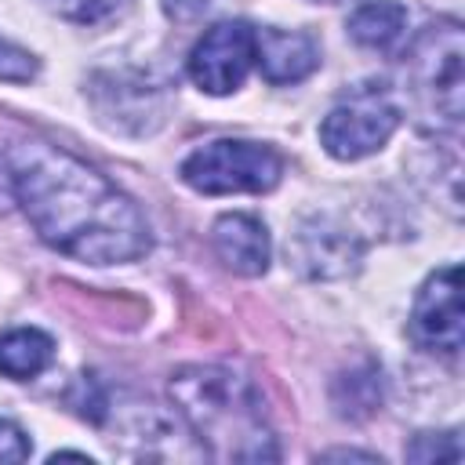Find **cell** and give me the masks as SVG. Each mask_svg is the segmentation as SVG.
Segmentation results:
<instances>
[{"mask_svg":"<svg viewBox=\"0 0 465 465\" xmlns=\"http://www.w3.org/2000/svg\"><path fill=\"white\" fill-rule=\"evenodd\" d=\"M254 62L269 84H298L320 65V47L309 33L254 29Z\"/></svg>","mask_w":465,"mask_h":465,"instance_id":"cell-9","label":"cell"},{"mask_svg":"<svg viewBox=\"0 0 465 465\" xmlns=\"http://www.w3.org/2000/svg\"><path fill=\"white\" fill-rule=\"evenodd\" d=\"M163 7H167V15H171V18L189 22V18H196V15H203V11H207V0H163Z\"/></svg>","mask_w":465,"mask_h":465,"instance_id":"cell-17","label":"cell"},{"mask_svg":"<svg viewBox=\"0 0 465 465\" xmlns=\"http://www.w3.org/2000/svg\"><path fill=\"white\" fill-rule=\"evenodd\" d=\"M58 7V15L73 18V22H102L113 11H120L127 0H51Z\"/></svg>","mask_w":465,"mask_h":465,"instance_id":"cell-15","label":"cell"},{"mask_svg":"<svg viewBox=\"0 0 465 465\" xmlns=\"http://www.w3.org/2000/svg\"><path fill=\"white\" fill-rule=\"evenodd\" d=\"M403 33H407V7L396 0H367L349 18V36L371 51H389Z\"/></svg>","mask_w":465,"mask_h":465,"instance_id":"cell-12","label":"cell"},{"mask_svg":"<svg viewBox=\"0 0 465 465\" xmlns=\"http://www.w3.org/2000/svg\"><path fill=\"white\" fill-rule=\"evenodd\" d=\"M283 174L280 156L269 145L243 138H218L182 160V182L203 196L225 193H269Z\"/></svg>","mask_w":465,"mask_h":465,"instance_id":"cell-4","label":"cell"},{"mask_svg":"<svg viewBox=\"0 0 465 465\" xmlns=\"http://www.w3.org/2000/svg\"><path fill=\"white\" fill-rule=\"evenodd\" d=\"M294 262L309 276H323V280L345 276L360 262V243L345 229H334L327 222H312V225H302L298 240H294Z\"/></svg>","mask_w":465,"mask_h":465,"instance_id":"cell-10","label":"cell"},{"mask_svg":"<svg viewBox=\"0 0 465 465\" xmlns=\"http://www.w3.org/2000/svg\"><path fill=\"white\" fill-rule=\"evenodd\" d=\"M211 247L236 276H262L269 269V232L254 214H222L211 229Z\"/></svg>","mask_w":465,"mask_h":465,"instance_id":"cell-8","label":"cell"},{"mask_svg":"<svg viewBox=\"0 0 465 465\" xmlns=\"http://www.w3.org/2000/svg\"><path fill=\"white\" fill-rule=\"evenodd\" d=\"M411 334L429 352H443V356L461 352V269L458 265H447L421 283L411 312Z\"/></svg>","mask_w":465,"mask_h":465,"instance_id":"cell-7","label":"cell"},{"mask_svg":"<svg viewBox=\"0 0 465 465\" xmlns=\"http://www.w3.org/2000/svg\"><path fill=\"white\" fill-rule=\"evenodd\" d=\"M400 127V109L381 84H360L323 120L320 142L334 160H360L378 153Z\"/></svg>","mask_w":465,"mask_h":465,"instance_id":"cell-5","label":"cell"},{"mask_svg":"<svg viewBox=\"0 0 465 465\" xmlns=\"http://www.w3.org/2000/svg\"><path fill=\"white\" fill-rule=\"evenodd\" d=\"M54 360V341L36 327H15L0 334V374L25 381L47 371Z\"/></svg>","mask_w":465,"mask_h":465,"instance_id":"cell-11","label":"cell"},{"mask_svg":"<svg viewBox=\"0 0 465 465\" xmlns=\"http://www.w3.org/2000/svg\"><path fill=\"white\" fill-rule=\"evenodd\" d=\"M36 58L25 51V47H18V44H11V40H4L0 36V80H7V84H29L33 76H36Z\"/></svg>","mask_w":465,"mask_h":465,"instance_id":"cell-14","label":"cell"},{"mask_svg":"<svg viewBox=\"0 0 465 465\" xmlns=\"http://www.w3.org/2000/svg\"><path fill=\"white\" fill-rule=\"evenodd\" d=\"M171 400L214 461L280 458L262 389L247 374L218 363H189L171 374Z\"/></svg>","mask_w":465,"mask_h":465,"instance_id":"cell-2","label":"cell"},{"mask_svg":"<svg viewBox=\"0 0 465 465\" xmlns=\"http://www.w3.org/2000/svg\"><path fill=\"white\" fill-rule=\"evenodd\" d=\"M251 65H254V29L247 22L211 25L189 54V76L207 94L236 91L247 80Z\"/></svg>","mask_w":465,"mask_h":465,"instance_id":"cell-6","label":"cell"},{"mask_svg":"<svg viewBox=\"0 0 465 465\" xmlns=\"http://www.w3.org/2000/svg\"><path fill=\"white\" fill-rule=\"evenodd\" d=\"M25 458H29V436L15 421L0 418V465L25 461Z\"/></svg>","mask_w":465,"mask_h":465,"instance_id":"cell-16","label":"cell"},{"mask_svg":"<svg viewBox=\"0 0 465 465\" xmlns=\"http://www.w3.org/2000/svg\"><path fill=\"white\" fill-rule=\"evenodd\" d=\"M7 185L33 222L36 236L91 265L134 262L149 251V222L138 203L102 171L51 142H18L7 149Z\"/></svg>","mask_w":465,"mask_h":465,"instance_id":"cell-1","label":"cell"},{"mask_svg":"<svg viewBox=\"0 0 465 465\" xmlns=\"http://www.w3.org/2000/svg\"><path fill=\"white\" fill-rule=\"evenodd\" d=\"M323 458H367V461H378L374 454H356V450H327Z\"/></svg>","mask_w":465,"mask_h":465,"instance_id":"cell-18","label":"cell"},{"mask_svg":"<svg viewBox=\"0 0 465 465\" xmlns=\"http://www.w3.org/2000/svg\"><path fill=\"white\" fill-rule=\"evenodd\" d=\"M407 91L429 127L458 134L465 113V40L454 18L425 25L411 44Z\"/></svg>","mask_w":465,"mask_h":465,"instance_id":"cell-3","label":"cell"},{"mask_svg":"<svg viewBox=\"0 0 465 465\" xmlns=\"http://www.w3.org/2000/svg\"><path fill=\"white\" fill-rule=\"evenodd\" d=\"M411 461H458L461 447H458V432H440V440H432V432H421L411 447H407Z\"/></svg>","mask_w":465,"mask_h":465,"instance_id":"cell-13","label":"cell"}]
</instances>
